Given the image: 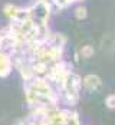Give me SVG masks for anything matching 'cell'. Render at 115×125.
<instances>
[{
  "instance_id": "6da1fadb",
  "label": "cell",
  "mask_w": 115,
  "mask_h": 125,
  "mask_svg": "<svg viewBox=\"0 0 115 125\" xmlns=\"http://www.w3.org/2000/svg\"><path fill=\"white\" fill-rule=\"evenodd\" d=\"M29 9L30 14V20L35 23V26L42 27V26H48V20L51 16V3L46 0H39L36 1L32 7Z\"/></svg>"
},
{
  "instance_id": "3957f363",
  "label": "cell",
  "mask_w": 115,
  "mask_h": 125,
  "mask_svg": "<svg viewBox=\"0 0 115 125\" xmlns=\"http://www.w3.org/2000/svg\"><path fill=\"white\" fill-rule=\"evenodd\" d=\"M12 69H13L12 56L7 55L6 52L0 50V78H7L12 73Z\"/></svg>"
},
{
  "instance_id": "8992f818",
  "label": "cell",
  "mask_w": 115,
  "mask_h": 125,
  "mask_svg": "<svg viewBox=\"0 0 115 125\" xmlns=\"http://www.w3.org/2000/svg\"><path fill=\"white\" fill-rule=\"evenodd\" d=\"M81 55H82L84 58H91V56L94 55V48H92L91 45L82 46V48H81Z\"/></svg>"
},
{
  "instance_id": "52a82bcc",
  "label": "cell",
  "mask_w": 115,
  "mask_h": 125,
  "mask_svg": "<svg viewBox=\"0 0 115 125\" xmlns=\"http://www.w3.org/2000/svg\"><path fill=\"white\" fill-rule=\"evenodd\" d=\"M105 104H106V106H108V108L115 109V95H109V96H106Z\"/></svg>"
},
{
  "instance_id": "5b68a950",
  "label": "cell",
  "mask_w": 115,
  "mask_h": 125,
  "mask_svg": "<svg viewBox=\"0 0 115 125\" xmlns=\"http://www.w3.org/2000/svg\"><path fill=\"white\" fill-rule=\"evenodd\" d=\"M88 16V12H86V7H84V6H79L75 9V17L79 19V20H84L85 17Z\"/></svg>"
},
{
  "instance_id": "7a4b0ae2",
  "label": "cell",
  "mask_w": 115,
  "mask_h": 125,
  "mask_svg": "<svg viewBox=\"0 0 115 125\" xmlns=\"http://www.w3.org/2000/svg\"><path fill=\"white\" fill-rule=\"evenodd\" d=\"M3 13L4 16L10 20V22H25L30 19L29 14V9H23V7H17L14 4H4L3 7Z\"/></svg>"
},
{
  "instance_id": "277c9868",
  "label": "cell",
  "mask_w": 115,
  "mask_h": 125,
  "mask_svg": "<svg viewBox=\"0 0 115 125\" xmlns=\"http://www.w3.org/2000/svg\"><path fill=\"white\" fill-rule=\"evenodd\" d=\"M82 85L84 88H86L88 91H96L101 86V79L96 75H86L82 79Z\"/></svg>"
}]
</instances>
